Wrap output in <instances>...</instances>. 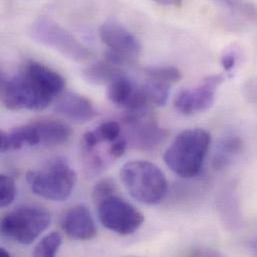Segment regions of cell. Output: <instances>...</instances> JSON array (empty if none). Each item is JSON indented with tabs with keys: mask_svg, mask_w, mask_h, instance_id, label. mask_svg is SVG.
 I'll return each instance as SVG.
<instances>
[{
	"mask_svg": "<svg viewBox=\"0 0 257 257\" xmlns=\"http://www.w3.org/2000/svg\"><path fill=\"white\" fill-rule=\"evenodd\" d=\"M210 142L211 137L206 130L186 129L166 149L164 162L175 174L184 178L194 177L202 168Z\"/></svg>",
	"mask_w": 257,
	"mask_h": 257,
	"instance_id": "1",
	"label": "cell"
},
{
	"mask_svg": "<svg viewBox=\"0 0 257 257\" xmlns=\"http://www.w3.org/2000/svg\"><path fill=\"white\" fill-rule=\"evenodd\" d=\"M120 176L129 194L140 203L156 205L166 196L167 179L154 163L144 160L130 161L121 168Z\"/></svg>",
	"mask_w": 257,
	"mask_h": 257,
	"instance_id": "2",
	"label": "cell"
},
{
	"mask_svg": "<svg viewBox=\"0 0 257 257\" xmlns=\"http://www.w3.org/2000/svg\"><path fill=\"white\" fill-rule=\"evenodd\" d=\"M26 180L36 195L52 201H63L72 193L76 173L65 159L57 157L40 169L28 171Z\"/></svg>",
	"mask_w": 257,
	"mask_h": 257,
	"instance_id": "3",
	"label": "cell"
},
{
	"mask_svg": "<svg viewBox=\"0 0 257 257\" xmlns=\"http://www.w3.org/2000/svg\"><path fill=\"white\" fill-rule=\"evenodd\" d=\"M51 221L50 213L38 205H22L1 220V233L13 241L28 245L45 231Z\"/></svg>",
	"mask_w": 257,
	"mask_h": 257,
	"instance_id": "4",
	"label": "cell"
},
{
	"mask_svg": "<svg viewBox=\"0 0 257 257\" xmlns=\"http://www.w3.org/2000/svg\"><path fill=\"white\" fill-rule=\"evenodd\" d=\"M30 34L36 42L57 51L74 62H87L92 56L88 47L65 28L49 18L42 17L34 21Z\"/></svg>",
	"mask_w": 257,
	"mask_h": 257,
	"instance_id": "5",
	"label": "cell"
},
{
	"mask_svg": "<svg viewBox=\"0 0 257 257\" xmlns=\"http://www.w3.org/2000/svg\"><path fill=\"white\" fill-rule=\"evenodd\" d=\"M1 101L10 110H43L52 99L42 93L21 71L18 75L1 76Z\"/></svg>",
	"mask_w": 257,
	"mask_h": 257,
	"instance_id": "6",
	"label": "cell"
},
{
	"mask_svg": "<svg viewBox=\"0 0 257 257\" xmlns=\"http://www.w3.org/2000/svg\"><path fill=\"white\" fill-rule=\"evenodd\" d=\"M122 121L125 125V138L131 148L151 150L167 137V131L158 125L149 107L125 111Z\"/></svg>",
	"mask_w": 257,
	"mask_h": 257,
	"instance_id": "7",
	"label": "cell"
},
{
	"mask_svg": "<svg viewBox=\"0 0 257 257\" xmlns=\"http://www.w3.org/2000/svg\"><path fill=\"white\" fill-rule=\"evenodd\" d=\"M96 207L102 225L119 235L134 233L144 221L139 210L115 194L97 203Z\"/></svg>",
	"mask_w": 257,
	"mask_h": 257,
	"instance_id": "8",
	"label": "cell"
},
{
	"mask_svg": "<svg viewBox=\"0 0 257 257\" xmlns=\"http://www.w3.org/2000/svg\"><path fill=\"white\" fill-rule=\"evenodd\" d=\"M223 81V75H211L194 88L182 89L175 96V109L185 115L208 110L213 105L216 90Z\"/></svg>",
	"mask_w": 257,
	"mask_h": 257,
	"instance_id": "9",
	"label": "cell"
},
{
	"mask_svg": "<svg viewBox=\"0 0 257 257\" xmlns=\"http://www.w3.org/2000/svg\"><path fill=\"white\" fill-rule=\"evenodd\" d=\"M99 36L108 47L107 52L122 65L133 62L141 52L136 37L118 23H104L99 29Z\"/></svg>",
	"mask_w": 257,
	"mask_h": 257,
	"instance_id": "10",
	"label": "cell"
},
{
	"mask_svg": "<svg viewBox=\"0 0 257 257\" xmlns=\"http://www.w3.org/2000/svg\"><path fill=\"white\" fill-rule=\"evenodd\" d=\"M22 72L50 99L59 96L65 87L64 78L52 68L35 60L27 61Z\"/></svg>",
	"mask_w": 257,
	"mask_h": 257,
	"instance_id": "11",
	"label": "cell"
},
{
	"mask_svg": "<svg viewBox=\"0 0 257 257\" xmlns=\"http://www.w3.org/2000/svg\"><path fill=\"white\" fill-rule=\"evenodd\" d=\"M54 110L66 119L78 124L87 123L96 115L92 102L85 96L74 92H67L60 96L55 103Z\"/></svg>",
	"mask_w": 257,
	"mask_h": 257,
	"instance_id": "12",
	"label": "cell"
},
{
	"mask_svg": "<svg viewBox=\"0 0 257 257\" xmlns=\"http://www.w3.org/2000/svg\"><path fill=\"white\" fill-rule=\"evenodd\" d=\"M62 228L70 238L76 240H91L97 234L95 222L89 210L83 205L74 206L65 213Z\"/></svg>",
	"mask_w": 257,
	"mask_h": 257,
	"instance_id": "13",
	"label": "cell"
},
{
	"mask_svg": "<svg viewBox=\"0 0 257 257\" xmlns=\"http://www.w3.org/2000/svg\"><path fill=\"white\" fill-rule=\"evenodd\" d=\"M37 129L40 143L57 146L66 143L72 135V129L65 122L54 118H41L33 122Z\"/></svg>",
	"mask_w": 257,
	"mask_h": 257,
	"instance_id": "14",
	"label": "cell"
},
{
	"mask_svg": "<svg viewBox=\"0 0 257 257\" xmlns=\"http://www.w3.org/2000/svg\"><path fill=\"white\" fill-rule=\"evenodd\" d=\"M40 143L37 129L33 123L21 125L0 133V150L5 153L22 148L23 146H35Z\"/></svg>",
	"mask_w": 257,
	"mask_h": 257,
	"instance_id": "15",
	"label": "cell"
},
{
	"mask_svg": "<svg viewBox=\"0 0 257 257\" xmlns=\"http://www.w3.org/2000/svg\"><path fill=\"white\" fill-rule=\"evenodd\" d=\"M138 87L123 74L108 83L107 97L116 106L127 109L132 103Z\"/></svg>",
	"mask_w": 257,
	"mask_h": 257,
	"instance_id": "16",
	"label": "cell"
},
{
	"mask_svg": "<svg viewBox=\"0 0 257 257\" xmlns=\"http://www.w3.org/2000/svg\"><path fill=\"white\" fill-rule=\"evenodd\" d=\"M122 72L121 66L104 58V60L88 65L83 70V76L90 83L105 84L122 75Z\"/></svg>",
	"mask_w": 257,
	"mask_h": 257,
	"instance_id": "17",
	"label": "cell"
},
{
	"mask_svg": "<svg viewBox=\"0 0 257 257\" xmlns=\"http://www.w3.org/2000/svg\"><path fill=\"white\" fill-rule=\"evenodd\" d=\"M242 140L238 136L230 135L224 138L217 146L213 158V166L215 169H223L231 164L242 150Z\"/></svg>",
	"mask_w": 257,
	"mask_h": 257,
	"instance_id": "18",
	"label": "cell"
},
{
	"mask_svg": "<svg viewBox=\"0 0 257 257\" xmlns=\"http://www.w3.org/2000/svg\"><path fill=\"white\" fill-rule=\"evenodd\" d=\"M169 84L148 79L141 86V89L150 105L163 106L169 96Z\"/></svg>",
	"mask_w": 257,
	"mask_h": 257,
	"instance_id": "19",
	"label": "cell"
},
{
	"mask_svg": "<svg viewBox=\"0 0 257 257\" xmlns=\"http://www.w3.org/2000/svg\"><path fill=\"white\" fill-rule=\"evenodd\" d=\"M82 165L86 175L94 177L100 174L106 167V162L95 148L82 146Z\"/></svg>",
	"mask_w": 257,
	"mask_h": 257,
	"instance_id": "20",
	"label": "cell"
},
{
	"mask_svg": "<svg viewBox=\"0 0 257 257\" xmlns=\"http://www.w3.org/2000/svg\"><path fill=\"white\" fill-rule=\"evenodd\" d=\"M145 74L148 79L160 81L166 84H172L178 82L182 78L180 70L174 66H153L146 69Z\"/></svg>",
	"mask_w": 257,
	"mask_h": 257,
	"instance_id": "21",
	"label": "cell"
},
{
	"mask_svg": "<svg viewBox=\"0 0 257 257\" xmlns=\"http://www.w3.org/2000/svg\"><path fill=\"white\" fill-rule=\"evenodd\" d=\"M61 243L62 238L58 232L47 234L35 246L33 255L36 257H53L57 253Z\"/></svg>",
	"mask_w": 257,
	"mask_h": 257,
	"instance_id": "22",
	"label": "cell"
},
{
	"mask_svg": "<svg viewBox=\"0 0 257 257\" xmlns=\"http://www.w3.org/2000/svg\"><path fill=\"white\" fill-rule=\"evenodd\" d=\"M93 137L99 144L101 142H112L121 134V126L116 121H106L94 130H91Z\"/></svg>",
	"mask_w": 257,
	"mask_h": 257,
	"instance_id": "23",
	"label": "cell"
},
{
	"mask_svg": "<svg viewBox=\"0 0 257 257\" xmlns=\"http://www.w3.org/2000/svg\"><path fill=\"white\" fill-rule=\"evenodd\" d=\"M16 196V186L14 179L9 176L2 174L0 176V205L6 207L10 205Z\"/></svg>",
	"mask_w": 257,
	"mask_h": 257,
	"instance_id": "24",
	"label": "cell"
},
{
	"mask_svg": "<svg viewBox=\"0 0 257 257\" xmlns=\"http://www.w3.org/2000/svg\"><path fill=\"white\" fill-rule=\"evenodd\" d=\"M116 185L111 178H103L99 180L92 191V199L95 205L100 201L115 194Z\"/></svg>",
	"mask_w": 257,
	"mask_h": 257,
	"instance_id": "25",
	"label": "cell"
},
{
	"mask_svg": "<svg viewBox=\"0 0 257 257\" xmlns=\"http://www.w3.org/2000/svg\"><path fill=\"white\" fill-rule=\"evenodd\" d=\"M127 146H128V143L125 136L120 135L117 139L110 142V145L108 148V154L110 155L111 158H114V159L120 158L125 153Z\"/></svg>",
	"mask_w": 257,
	"mask_h": 257,
	"instance_id": "26",
	"label": "cell"
},
{
	"mask_svg": "<svg viewBox=\"0 0 257 257\" xmlns=\"http://www.w3.org/2000/svg\"><path fill=\"white\" fill-rule=\"evenodd\" d=\"M236 61H237V52L235 49L230 48L224 51L221 57V65L224 71H226L227 73L230 72L235 67Z\"/></svg>",
	"mask_w": 257,
	"mask_h": 257,
	"instance_id": "27",
	"label": "cell"
},
{
	"mask_svg": "<svg viewBox=\"0 0 257 257\" xmlns=\"http://www.w3.org/2000/svg\"><path fill=\"white\" fill-rule=\"evenodd\" d=\"M161 5H166V6H175L179 7L182 5L183 0H153Z\"/></svg>",
	"mask_w": 257,
	"mask_h": 257,
	"instance_id": "28",
	"label": "cell"
},
{
	"mask_svg": "<svg viewBox=\"0 0 257 257\" xmlns=\"http://www.w3.org/2000/svg\"><path fill=\"white\" fill-rule=\"evenodd\" d=\"M0 255L3 257L10 256V253H9L8 251H6V250H5V248H3V247H2V248L0 249Z\"/></svg>",
	"mask_w": 257,
	"mask_h": 257,
	"instance_id": "29",
	"label": "cell"
},
{
	"mask_svg": "<svg viewBox=\"0 0 257 257\" xmlns=\"http://www.w3.org/2000/svg\"><path fill=\"white\" fill-rule=\"evenodd\" d=\"M252 249L255 251V253H257V239L254 240L252 243Z\"/></svg>",
	"mask_w": 257,
	"mask_h": 257,
	"instance_id": "30",
	"label": "cell"
}]
</instances>
